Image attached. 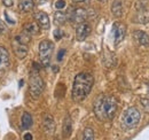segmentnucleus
I'll return each mask as SVG.
<instances>
[{
    "mask_svg": "<svg viewBox=\"0 0 149 140\" xmlns=\"http://www.w3.org/2000/svg\"><path fill=\"white\" fill-rule=\"evenodd\" d=\"M140 118H141V114H140L139 109L135 107H130L126 110H124L122 114V117H120L122 127L124 130L134 129L139 125Z\"/></svg>",
    "mask_w": 149,
    "mask_h": 140,
    "instance_id": "7ed1b4c3",
    "label": "nucleus"
},
{
    "mask_svg": "<svg viewBox=\"0 0 149 140\" xmlns=\"http://www.w3.org/2000/svg\"><path fill=\"white\" fill-rule=\"evenodd\" d=\"M13 50H14L15 55L19 59H24L28 55V44L23 43L17 37H15V39L13 41Z\"/></svg>",
    "mask_w": 149,
    "mask_h": 140,
    "instance_id": "1a4fd4ad",
    "label": "nucleus"
},
{
    "mask_svg": "<svg viewBox=\"0 0 149 140\" xmlns=\"http://www.w3.org/2000/svg\"><path fill=\"white\" fill-rule=\"evenodd\" d=\"M87 18H88V12L84 8H74L70 13V21L72 23H77V24L83 23Z\"/></svg>",
    "mask_w": 149,
    "mask_h": 140,
    "instance_id": "9b49d317",
    "label": "nucleus"
},
{
    "mask_svg": "<svg viewBox=\"0 0 149 140\" xmlns=\"http://www.w3.org/2000/svg\"><path fill=\"white\" fill-rule=\"evenodd\" d=\"M64 54H65V50H60V52L57 54V61H62Z\"/></svg>",
    "mask_w": 149,
    "mask_h": 140,
    "instance_id": "a878e982",
    "label": "nucleus"
},
{
    "mask_svg": "<svg viewBox=\"0 0 149 140\" xmlns=\"http://www.w3.org/2000/svg\"><path fill=\"white\" fill-rule=\"evenodd\" d=\"M42 129L47 134H53L55 132V122L52 115L45 114L42 117Z\"/></svg>",
    "mask_w": 149,
    "mask_h": 140,
    "instance_id": "f8f14e48",
    "label": "nucleus"
},
{
    "mask_svg": "<svg viewBox=\"0 0 149 140\" xmlns=\"http://www.w3.org/2000/svg\"><path fill=\"white\" fill-rule=\"evenodd\" d=\"M92 31V28H91V24L86 23V22H83V23H79L77 29H76V37H77V40L79 41H83L85 40L90 34Z\"/></svg>",
    "mask_w": 149,
    "mask_h": 140,
    "instance_id": "9d476101",
    "label": "nucleus"
},
{
    "mask_svg": "<svg viewBox=\"0 0 149 140\" xmlns=\"http://www.w3.org/2000/svg\"><path fill=\"white\" fill-rule=\"evenodd\" d=\"M117 100L112 95L101 94L99 95L93 105L94 114L99 121H111L117 113Z\"/></svg>",
    "mask_w": 149,
    "mask_h": 140,
    "instance_id": "f257e3e1",
    "label": "nucleus"
},
{
    "mask_svg": "<svg viewBox=\"0 0 149 140\" xmlns=\"http://www.w3.org/2000/svg\"><path fill=\"white\" fill-rule=\"evenodd\" d=\"M38 74H39V67L37 63H33V70L31 72V77H30V82H29L30 94L33 98H39L45 88V83Z\"/></svg>",
    "mask_w": 149,
    "mask_h": 140,
    "instance_id": "20e7f679",
    "label": "nucleus"
},
{
    "mask_svg": "<svg viewBox=\"0 0 149 140\" xmlns=\"http://www.w3.org/2000/svg\"><path fill=\"white\" fill-rule=\"evenodd\" d=\"M141 105L143 106V108L146 109V111L149 113V100H147V99H141Z\"/></svg>",
    "mask_w": 149,
    "mask_h": 140,
    "instance_id": "b1692460",
    "label": "nucleus"
},
{
    "mask_svg": "<svg viewBox=\"0 0 149 140\" xmlns=\"http://www.w3.org/2000/svg\"><path fill=\"white\" fill-rule=\"evenodd\" d=\"M65 21H67V15L62 10L55 12V14H54V23H55L57 27L58 25H63L65 23Z\"/></svg>",
    "mask_w": 149,
    "mask_h": 140,
    "instance_id": "aec40b11",
    "label": "nucleus"
},
{
    "mask_svg": "<svg viewBox=\"0 0 149 140\" xmlns=\"http://www.w3.org/2000/svg\"><path fill=\"white\" fill-rule=\"evenodd\" d=\"M94 78L90 72H79L74 80L72 85V100L74 102H81L84 101L87 95L90 94L91 90L93 88Z\"/></svg>",
    "mask_w": 149,
    "mask_h": 140,
    "instance_id": "f03ea898",
    "label": "nucleus"
},
{
    "mask_svg": "<svg viewBox=\"0 0 149 140\" xmlns=\"http://www.w3.org/2000/svg\"><path fill=\"white\" fill-rule=\"evenodd\" d=\"M35 18L37 21V24L39 25V28L48 30L51 27V22H49V18L45 12H38L35 14Z\"/></svg>",
    "mask_w": 149,
    "mask_h": 140,
    "instance_id": "ddd939ff",
    "label": "nucleus"
},
{
    "mask_svg": "<svg viewBox=\"0 0 149 140\" xmlns=\"http://www.w3.org/2000/svg\"><path fill=\"white\" fill-rule=\"evenodd\" d=\"M36 1H38V2H44L45 0H36Z\"/></svg>",
    "mask_w": 149,
    "mask_h": 140,
    "instance_id": "c756f323",
    "label": "nucleus"
},
{
    "mask_svg": "<svg viewBox=\"0 0 149 140\" xmlns=\"http://www.w3.org/2000/svg\"><path fill=\"white\" fill-rule=\"evenodd\" d=\"M14 1L15 0H2V4L6 6V7H12L14 5Z\"/></svg>",
    "mask_w": 149,
    "mask_h": 140,
    "instance_id": "393cba45",
    "label": "nucleus"
},
{
    "mask_svg": "<svg viewBox=\"0 0 149 140\" xmlns=\"http://www.w3.org/2000/svg\"><path fill=\"white\" fill-rule=\"evenodd\" d=\"M33 124V120H32V116L28 113V111H24L22 117H21V127L22 130H29Z\"/></svg>",
    "mask_w": 149,
    "mask_h": 140,
    "instance_id": "f3484780",
    "label": "nucleus"
},
{
    "mask_svg": "<svg viewBox=\"0 0 149 140\" xmlns=\"http://www.w3.org/2000/svg\"><path fill=\"white\" fill-rule=\"evenodd\" d=\"M83 140H95V138H94V132L91 127H86L84 130Z\"/></svg>",
    "mask_w": 149,
    "mask_h": 140,
    "instance_id": "412c9836",
    "label": "nucleus"
},
{
    "mask_svg": "<svg viewBox=\"0 0 149 140\" xmlns=\"http://www.w3.org/2000/svg\"><path fill=\"white\" fill-rule=\"evenodd\" d=\"M39 30H40L39 25H38L37 23H35V22L25 23V24H24V27H23V32H25V34L30 35L31 37H32V36H35V35H38V34H39Z\"/></svg>",
    "mask_w": 149,
    "mask_h": 140,
    "instance_id": "2eb2a0df",
    "label": "nucleus"
},
{
    "mask_svg": "<svg viewBox=\"0 0 149 140\" xmlns=\"http://www.w3.org/2000/svg\"><path fill=\"white\" fill-rule=\"evenodd\" d=\"M5 30H6V24L0 20V34L5 32Z\"/></svg>",
    "mask_w": 149,
    "mask_h": 140,
    "instance_id": "bb28decb",
    "label": "nucleus"
},
{
    "mask_svg": "<svg viewBox=\"0 0 149 140\" xmlns=\"http://www.w3.org/2000/svg\"><path fill=\"white\" fill-rule=\"evenodd\" d=\"M35 8L33 0H21L19 2V10L22 13H29Z\"/></svg>",
    "mask_w": 149,
    "mask_h": 140,
    "instance_id": "a211bd4d",
    "label": "nucleus"
},
{
    "mask_svg": "<svg viewBox=\"0 0 149 140\" xmlns=\"http://www.w3.org/2000/svg\"><path fill=\"white\" fill-rule=\"evenodd\" d=\"M72 132V121L70 118L69 115H67L64 117V121H63V125H62V136L63 138H69L70 134Z\"/></svg>",
    "mask_w": 149,
    "mask_h": 140,
    "instance_id": "4468645a",
    "label": "nucleus"
},
{
    "mask_svg": "<svg viewBox=\"0 0 149 140\" xmlns=\"http://www.w3.org/2000/svg\"><path fill=\"white\" fill-rule=\"evenodd\" d=\"M126 36V27L122 22H115L111 28V37L113 40V44L117 46L119 43L124 40Z\"/></svg>",
    "mask_w": 149,
    "mask_h": 140,
    "instance_id": "0eeeda50",
    "label": "nucleus"
},
{
    "mask_svg": "<svg viewBox=\"0 0 149 140\" xmlns=\"http://www.w3.org/2000/svg\"><path fill=\"white\" fill-rule=\"evenodd\" d=\"M54 37H55V39L60 40V39L63 37V31H62L61 29H56L55 31H54Z\"/></svg>",
    "mask_w": 149,
    "mask_h": 140,
    "instance_id": "5701e85b",
    "label": "nucleus"
},
{
    "mask_svg": "<svg viewBox=\"0 0 149 140\" xmlns=\"http://www.w3.org/2000/svg\"><path fill=\"white\" fill-rule=\"evenodd\" d=\"M111 13L115 18H120L123 15V2L122 0H113L111 5Z\"/></svg>",
    "mask_w": 149,
    "mask_h": 140,
    "instance_id": "6ab92c4d",
    "label": "nucleus"
},
{
    "mask_svg": "<svg viewBox=\"0 0 149 140\" xmlns=\"http://www.w3.org/2000/svg\"><path fill=\"white\" fill-rule=\"evenodd\" d=\"M74 2H80V4H87L90 2V0H74Z\"/></svg>",
    "mask_w": 149,
    "mask_h": 140,
    "instance_id": "c85d7f7f",
    "label": "nucleus"
},
{
    "mask_svg": "<svg viewBox=\"0 0 149 140\" xmlns=\"http://www.w3.org/2000/svg\"><path fill=\"white\" fill-rule=\"evenodd\" d=\"M65 7V1L64 0H57L55 2V8L56 9H63Z\"/></svg>",
    "mask_w": 149,
    "mask_h": 140,
    "instance_id": "4be33fe9",
    "label": "nucleus"
},
{
    "mask_svg": "<svg viewBox=\"0 0 149 140\" xmlns=\"http://www.w3.org/2000/svg\"><path fill=\"white\" fill-rule=\"evenodd\" d=\"M23 138H24V140H32V134L31 133H25Z\"/></svg>",
    "mask_w": 149,
    "mask_h": 140,
    "instance_id": "cd10ccee",
    "label": "nucleus"
},
{
    "mask_svg": "<svg viewBox=\"0 0 149 140\" xmlns=\"http://www.w3.org/2000/svg\"><path fill=\"white\" fill-rule=\"evenodd\" d=\"M136 15L134 18V22L146 24L149 23V1L148 0H136L135 2Z\"/></svg>",
    "mask_w": 149,
    "mask_h": 140,
    "instance_id": "423d86ee",
    "label": "nucleus"
},
{
    "mask_svg": "<svg viewBox=\"0 0 149 140\" xmlns=\"http://www.w3.org/2000/svg\"><path fill=\"white\" fill-rule=\"evenodd\" d=\"M54 51V44L51 40H41L39 44V57L41 61V64L44 67H47L51 62L52 55Z\"/></svg>",
    "mask_w": 149,
    "mask_h": 140,
    "instance_id": "39448f33",
    "label": "nucleus"
},
{
    "mask_svg": "<svg viewBox=\"0 0 149 140\" xmlns=\"http://www.w3.org/2000/svg\"><path fill=\"white\" fill-rule=\"evenodd\" d=\"M133 36H134V38L138 40V43L141 46H146V47L149 46V36L146 32L138 30V31H134L133 32Z\"/></svg>",
    "mask_w": 149,
    "mask_h": 140,
    "instance_id": "dca6fc26",
    "label": "nucleus"
},
{
    "mask_svg": "<svg viewBox=\"0 0 149 140\" xmlns=\"http://www.w3.org/2000/svg\"><path fill=\"white\" fill-rule=\"evenodd\" d=\"M9 64H10L9 53L6 47L0 45V78H2L5 76V74L7 72V70L9 68Z\"/></svg>",
    "mask_w": 149,
    "mask_h": 140,
    "instance_id": "6e6552de",
    "label": "nucleus"
}]
</instances>
